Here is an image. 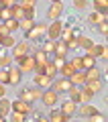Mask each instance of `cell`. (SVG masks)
Masks as SVG:
<instances>
[{"label":"cell","mask_w":108,"mask_h":122,"mask_svg":"<svg viewBox=\"0 0 108 122\" xmlns=\"http://www.w3.org/2000/svg\"><path fill=\"white\" fill-rule=\"evenodd\" d=\"M61 112H65L67 116H74V114L78 112V104H76L74 100H69V98H67V100L61 104Z\"/></svg>","instance_id":"15"},{"label":"cell","mask_w":108,"mask_h":122,"mask_svg":"<svg viewBox=\"0 0 108 122\" xmlns=\"http://www.w3.org/2000/svg\"><path fill=\"white\" fill-rule=\"evenodd\" d=\"M76 43H78V49H88L92 45V39L86 37V35H78L76 37Z\"/></svg>","instance_id":"28"},{"label":"cell","mask_w":108,"mask_h":122,"mask_svg":"<svg viewBox=\"0 0 108 122\" xmlns=\"http://www.w3.org/2000/svg\"><path fill=\"white\" fill-rule=\"evenodd\" d=\"M94 96H96L94 92H90V90H88L86 86H82V104H84V102H90V100H92Z\"/></svg>","instance_id":"34"},{"label":"cell","mask_w":108,"mask_h":122,"mask_svg":"<svg viewBox=\"0 0 108 122\" xmlns=\"http://www.w3.org/2000/svg\"><path fill=\"white\" fill-rule=\"evenodd\" d=\"M86 53H88V55H92V57H96V59H106V57H108L106 45H94V43H92L90 47L86 49Z\"/></svg>","instance_id":"6"},{"label":"cell","mask_w":108,"mask_h":122,"mask_svg":"<svg viewBox=\"0 0 108 122\" xmlns=\"http://www.w3.org/2000/svg\"><path fill=\"white\" fill-rule=\"evenodd\" d=\"M14 45H16V39H14V37H12V33L0 39V47H4V49H12Z\"/></svg>","instance_id":"27"},{"label":"cell","mask_w":108,"mask_h":122,"mask_svg":"<svg viewBox=\"0 0 108 122\" xmlns=\"http://www.w3.org/2000/svg\"><path fill=\"white\" fill-rule=\"evenodd\" d=\"M35 73H43V71H45V63H35Z\"/></svg>","instance_id":"45"},{"label":"cell","mask_w":108,"mask_h":122,"mask_svg":"<svg viewBox=\"0 0 108 122\" xmlns=\"http://www.w3.org/2000/svg\"><path fill=\"white\" fill-rule=\"evenodd\" d=\"M41 96H43V90L41 87H25V90L18 94V98L21 100H25V102H37V100H41Z\"/></svg>","instance_id":"1"},{"label":"cell","mask_w":108,"mask_h":122,"mask_svg":"<svg viewBox=\"0 0 108 122\" xmlns=\"http://www.w3.org/2000/svg\"><path fill=\"white\" fill-rule=\"evenodd\" d=\"M4 120H6V118H4V116H2V114H0V122H4Z\"/></svg>","instance_id":"48"},{"label":"cell","mask_w":108,"mask_h":122,"mask_svg":"<svg viewBox=\"0 0 108 122\" xmlns=\"http://www.w3.org/2000/svg\"><path fill=\"white\" fill-rule=\"evenodd\" d=\"M12 110H18V112H25V114H31L33 112V106H31V102H25V100H14L12 102Z\"/></svg>","instance_id":"12"},{"label":"cell","mask_w":108,"mask_h":122,"mask_svg":"<svg viewBox=\"0 0 108 122\" xmlns=\"http://www.w3.org/2000/svg\"><path fill=\"white\" fill-rule=\"evenodd\" d=\"M108 18V14H102V12H98V10H94V12L88 16V22L90 25H100V22H104Z\"/></svg>","instance_id":"22"},{"label":"cell","mask_w":108,"mask_h":122,"mask_svg":"<svg viewBox=\"0 0 108 122\" xmlns=\"http://www.w3.org/2000/svg\"><path fill=\"white\" fill-rule=\"evenodd\" d=\"M86 71V81H90V79H100L102 77V71H100V67H88V69H84Z\"/></svg>","instance_id":"23"},{"label":"cell","mask_w":108,"mask_h":122,"mask_svg":"<svg viewBox=\"0 0 108 122\" xmlns=\"http://www.w3.org/2000/svg\"><path fill=\"white\" fill-rule=\"evenodd\" d=\"M51 2H61V0H51Z\"/></svg>","instance_id":"49"},{"label":"cell","mask_w":108,"mask_h":122,"mask_svg":"<svg viewBox=\"0 0 108 122\" xmlns=\"http://www.w3.org/2000/svg\"><path fill=\"white\" fill-rule=\"evenodd\" d=\"M8 18H12V14H10V8L6 6V8H0V22L8 20Z\"/></svg>","instance_id":"38"},{"label":"cell","mask_w":108,"mask_h":122,"mask_svg":"<svg viewBox=\"0 0 108 122\" xmlns=\"http://www.w3.org/2000/svg\"><path fill=\"white\" fill-rule=\"evenodd\" d=\"M61 12H63V2H51V6L47 10V18L49 20H57L61 16Z\"/></svg>","instance_id":"11"},{"label":"cell","mask_w":108,"mask_h":122,"mask_svg":"<svg viewBox=\"0 0 108 122\" xmlns=\"http://www.w3.org/2000/svg\"><path fill=\"white\" fill-rule=\"evenodd\" d=\"M18 26H21L22 33H27V30H31L35 26V18H22V20L18 22Z\"/></svg>","instance_id":"31"},{"label":"cell","mask_w":108,"mask_h":122,"mask_svg":"<svg viewBox=\"0 0 108 122\" xmlns=\"http://www.w3.org/2000/svg\"><path fill=\"white\" fill-rule=\"evenodd\" d=\"M69 81L74 83V86H84V83H86V71H84V69L74 71V73L69 75Z\"/></svg>","instance_id":"16"},{"label":"cell","mask_w":108,"mask_h":122,"mask_svg":"<svg viewBox=\"0 0 108 122\" xmlns=\"http://www.w3.org/2000/svg\"><path fill=\"white\" fill-rule=\"evenodd\" d=\"M82 65H84V69H88V67H94L96 65V57H92V55H84L82 57Z\"/></svg>","instance_id":"32"},{"label":"cell","mask_w":108,"mask_h":122,"mask_svg":"<svg viewBox=\"0 0 108 122\" xmlns=\"http://www.w3.org/2000/svg\"><path fill=\"white\" fill-rule=\"evenodd\" d=\"M86 4H88V0H74V6H76V8H80V10L86 8Z\"/></svg>","instance_id":"43"},{"label":"cell","mask_w":108,"mask_h":122,"mask_svg":"<svg viewBox=\"0 0 108 122\" xmlns=\"http://www.w3.org/2000/svg\"><path fill=\"white\" fill-rule=\"evenodd\" d=\"M71 86H74V83L69 81V77H59V79H53V83H51V87L57 92V94H61V92H67Z\"/></svg>","instance_id":"9"},{"label":"cell","mask_w":108,"mask_h":122,"mask_svg":"<svg viewBox=\"0 0 108 122\" xmlns=\"http://www.w3.org/2000/svg\"><path fill=\"white\" fill-rule=\"evenodd\" d=\"M61 30H63V22H61L59 18H57V20H53L51 25L47 26V33H45V35H47V39L57 41V39L61 37Z\"/></svg>","instance_id":"4"},{"label":"cell","mask_w":108,"mask_h":122,"mask_svg":"<svg viewBox=\"0 0 108 122\" xmlns=\"http://www.w3.org/2000/svg\"><path fill=\"white\" fill-rule=\"evenodd\" d=\"M0 39H2V37H0Z\"/></svg>","instance_id":"50"},{"label":"cell","mask_w":108,"mask_h":122,"mask_svg":"<svg viewBox=\"0 0 108 122\" xmlns=\"http://www.w3.org/2000/svg\"><path fill=\"white\" fill-rule=\"evenodd\" d=\"M41 100H43L45 106H55L57 100H59V94H57L53 87H47V90H43V96H41Z\"/></svg>","instance_id":"7"},{"label":"cell","mask_w":108,"mask_h":122,"mask_svg":"<svg viewBox=\"0 0 108 122\" xmlns=\"http://www.w3.org/2000/svg\"><path fill=\"white\" fill-rule=\"evenodd\" d=\"M45 33H47V25H35L31 30H27L25 33V39L27 41H43V37H45Z\"/></svg>","instance_id":"2"},{"label":"cell","mask_w":108,"mask_h":122,"mask_svg":"<svg viewBox=\"0 0 108 122\" xmlns=\"http://www.w3.org/2000/svg\"><path fill=\"white\" fill-rule=\"evenodd\" d=\"M25 18H35V8H27L25 10Z\"/></svg>","instance_id":"46"},{"label":"cell","mask_w":108,"mask_h":122,"mask_svg":"<svg viewBox=\"0 0 108 122\" xmlns=\"http://www.w3.org/2000/svg\"><path fill=\"white\" fill-rule=\"evenodd\" d=\"M67 45H65V41H61V39H57L55 41V49H53V55L55 57H65L67 55Z\"/></svg>","instance_id":"17"},{"label":"cell","mask_w":108,"mask_h":122,"mask_svg":"<svg viewBox=\"0 0 108 122\" xmlns=\"http://www.w3.org/2000/svg\"><path fill=\"white\" fill-rule=\"evenodd\" d=\"M67 94H69V100H74L76 104H82V86H71L67 90Z\"/></svg>","instance_id":"14"},{"label":"cell","mask_w":108,"mask_h":122,"mask_svg":"<svg viewBox=\"0 0 108 122\" xmlns=\"http://www.w3.org/2000/svg\"><path fill=\"white\" fill-rule=\"evenodd\" d=\"M74 71H76V69H74V65H71V61H65L63 67L59 69V75H61V77H69Z\"/></svg>","instance_id":"29"},{"label":"cell","mask_w":108,"mask_h":122,"mask_svg":"<svg viewBox=\"0 0 108 122\" xmlns=\"http://www.w3.org/2000/svg\"><path fill=\"white\" fill-rule=\"evenodd\" d=\"M12 63V55H8V49H0V67H8Z\"/></svg>","instance_id":"24"},{"label":"cell","mask_w":108,"mask_h":122,"mask_svg":"<svg viewBox=\"0 0 108 122\" xmlns=\"http://www.w3.org/2000/svg\"><path fill=\"white\" fill-rule=\"evenodd\" d=\"M78 112H80V116H84V118H90L92 114H96V112H98V108H94L92 104H88V102H84V104H80Z\"/></svg>","instance_id":"13"},{"label":"cell","mask_w":108,"mask_h":122,"mask_svg":"<svg viewBox=\"0 0 108 122\" xmlns=\"http://www.w3.org/2000/svg\"><path fill=\"white\" fill-rule=\"evenodd\" d=\"M10 14H12V18H16L18 22L25 18V8H22L21 4H14V6H10Z\"/></svg>","instance_id":"26"},{"label":"cell","mask_w":108,"mask_h":122,"mask_svg":"<svg viewBox=\"0 0 108 122\" xmlns=\"http://www.w3.org/2000/svg\"><path fill=\"white\" fill-rule=\"evenodd\" d=\"M0 83H4V86H8L10 79H8V69L6 67H0Z\"/></svg>","instance_id":"37"},{"label":"cell","mask_w":108,"mask_h":122,"mask_svg":"<svg viewBox=\"0 0 108 122\" xmlns=\"http://www.w3.org/2000/svg\"><path fill=\"white\" fill-rule=\"evenodd\" d=\"M35 63H37V61H35V57L31 55H25V57H21V59L16 61V65H18V69L22 71V73H27V71H33L35 69Z\"/></svg>","instance_id":"5"},{"label":"cell","mask_w":108,"mask_h":122,"mask_svg":"<svg viewBox=\"0 0 108 122\" xmlns=\"http://www.w3.org/2000/svg\"><path fill=\"white\" fill-rule=\"evenodd\" d=\"M10 110H12V102H10L8 100V98H0V114H2V116H8V114H10Z\"/></svg>","instance_id":"21"},{"label":"cell","mask_w":108,"mask_h":122,"mask_svg":"<svg viewBox=\"0 0 108 122\" xmlns=\"http://www.w3.org/2000/svg\"><path fill=\"white\" fill-rule=\"evenodd\" d=\"M6 35H10V30L6 29L4 22H0V37H6Z\"/></svg>","instance_id":"44"},{"label":"cell","mask_w":108,"mask_h":122,"mask_svg":"<svg viewBox=\"0 0 108 122\" xmlns=\"http://www.w3.org/2000/svg\"><path fill=\"white\" fill-rule=\"evenodd\" d=\"M8 79H10V86H16V83H21V79H22V71L18 69V65H12L10 63L8 67Z\"/></svg>","instance_id":"10"},{"label":"cell","mask_w":108,"mask_h":122,"mask_svg":"<svg viewBox=\"0 0 108 122\" xmlns=\"http://www.w3.org/2000/svg\"><path fill=\"white\" fill-rule=\"evenodd\" d=\"M33 81H35V86H37V87H41V90H47V87H51L53 77H49V75H45V73H35Z\"/></svg>","instance_id":"8"},{"label":"cell","mask_w":108,"mask_h":122,"mask_svg":"<svg viewBox=\"0 0 108 122\" xmlns=\"http://www.w3.org/2000/svg\"><path fill=\"white\" fill-rule=\"evenodd\" d=\"M41 49H43V51L47 53V55H51V53H53V49H55V41H51V39L43 41V47H41Z\"/></svg>","instance_id":"36"},{"label":"cell","mask_w":108,"mask_h":122,"mask_svg":"<svg viewBox=\"0 0 108 122\" xmlns=\"http://www.w3.org/2000/svg\"><path fill=\"white\" fill-rule=\"evenodd\" d=\"M84 86H86L90 92L98 94V92H102V87H104V81H102V77H100V79H90V81H86Z\"/></svg>","instance_id":"19"},{"label":"cell","mask_w":108,"mask_h":122,"mask_svg":"<svg viewBox=\"0 0 108 122\" xmlns=\"http://www.w3.org/2000/svg\"><path fill=\"white\" fill-rule=\"evenodd\" d=\"M4 96H6V86L0 83V98H4Z\"/></svg>","instance_id":"47"},{"label":"cell","mask_w":108,"mask_h":122,"mask_svg":"<svg viewBox=\"0 0 108 122\" xmlns=\"http://www.w3.org/2000/svg\"><path fill=\"white\" fill-rule=\"evenodd\" d=\"M71 65H74V69H76V71L84 69V65H82V57H74V59H71Z\"/></svg>","instance_id":"41"},{"label":"cell","mask_w":108,"mask_h":122,"mask_svg":"<svg viewBox=\"0 0 108 122\" xmlns=\"http://www.w3.org/2000/svg\"><path fill=\"white\" fill-rule=\"evenodd\" d=\"M47 120H51V122H67V120H71V116H67V114L61 112V110H53Z\"/></svg>","instance_id":"18"},{"label":"cell","mask_w":108,"mask_h":122,"mask_svg":"<svg viewBox=\"0 0 108 122\" xmlns=\"http://www.w3.org/2000/svg\"><path fill=\"white\" fill-rule=\"evenodd\" d=\"M33 57H35V61H37V63H45V61H47V53H45L43 49H35Z\"/></svg>","instance_id":"33"},{"label":"cell","mask_w":108,"mask_h":122,"mask_svg":"<svg viewBox=\"0 0 108 122\" xmlns=\"http://www.w3.org/2000/svg\"><path fill=\"white\" fill-rule=\"evenodd\" d=\"M43 73H45V75H49V77H53V79H55L59 71H57V67L53 65L51 61H45V71H43Z\"/></svg>","instance_id":"30"},{"label":"cell","mask_w":108,"mask_h":122,"mask_svg":"<svg viewBox=\"0 0 108 122\" xmlns=\"http://www.w3.org/2000/svg\"><path fill=\"white\" fill-rule=\"evenodd\" d=\"M51 63L57 67V71H59L61 67H63V63H65V57H53V61H51Z\"/></svg>","instance_id":"40"},{"label":"cell","mask_w":108,"mask_h":122,"mask_svg":"<svg viewBox=\"0 0 108 122\" xmlns=\"http://www.w3.org/2000/svg\"><path fill=\"white\" fill-rule=\"evenodd\" d=\"M92 6H94V10H98V12L108 14V0H92Z\"/></svg>","instance_id":"25"},{"label":"cell","mask_w":108,"mask_h":122,"mask_svg":"<svg viewBox=\"0 0 108 122\" xmlns=\"http://www.w3.org/2000/svg\"><path fill=\"white\" fill-rule=\"evenodd\" d=\"M18 4L22 6V8H35V4H37V0H18Z\"/></svg>","instance_id":"39"},{"label":"cell","mask_w":108,"mask_h":122,"mask_svg":"<svg viewBox=\"0 0 108 122\" xmlns=\"http://www.w3.org/2000/svg\"><path fill=\"white\" fill-rule=\"evenodd\" d=\"M4 25H6V29H8L10 33H14V30L21 29V26H18V20H16V18H8V20H4Z\"/></svg>","instance_id":"35"},{"label":"cell","mask_w":108,"mask_h":122,"mask_svg":"<svg viewBox=\"0 0 108 122\" xmlns=\"http://www.w3.org/2000/svg\"><path fill=\"white\" fill-rule=\"evenodd\" d=\"M98 26V33H102V35H108V22L104 20V22H100V25H96Z\"/></svg>","instance_id":"42"},{"label":"cell","mask_w":108,"mask_h":122,"mask_svg":"<svg viewBox=\"0 0 108 122\" xmlns=\"http://www.w3.org/2000/svg\"><path fill=\"white\" fill-rule=\"evenodd\" d=\"M29 51H31V43H29V41H27V39L25 41H18V43L12 47V53H10V55H12V61H18L21 57L29 55Z\"/></svg>","instance_id":"3"},{"label":"cell","mask_w":108,"mask_h":122,"mask_svg":"<svg viewBox=\"0 0 108 122\" xmlns=\"http://www.w3.org/2000/svg\"><path fill=\"white\" fill-rule=\"evenodd\" d=\"M27 118H29V114L18 112V110H10V114L6 116V120H10V122H25Z\"/></svg>","instance_id":"20"}]
</instances>
